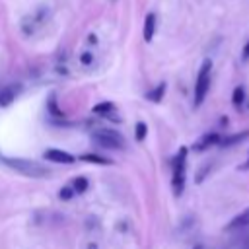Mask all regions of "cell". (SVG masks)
Instances as JSON below:
<instances>
[{
  "instance_id": "obj_12",
  "label": "cell",
  "mask_w": 249,
  "mask_h": 249,
  "mask_svg": "<svg viewBox=\"0 0 249 249\" xmlns=\"http://www.w3.org/2000/svg\"><path fill=\"white\" fill-rule=\"evenodd\" d=\"M156 33V14H146V19H144V41L150 43L152 37Z\"/></svg>"
},
{
  "instance_id": "obj_27",
  "label": "cell",
  "mask_w": 249,
  "mask_h": 249,
  "mask_svg": "<svg viewBox=\"0 0 249 249\" xmlns=\"http://www.w3.org/2000/svg\"><path fill=\"white\" fill-rule=\"evenodd\" d=\"M89 249H97V245L95 243H89Z\"/></svg>"
},
{
  "instance_id": "obj_17",
  "label": "cell",
  "mask_w": 249,
  "mask_h": 249,
  "mask_svg": "<svg viewBox=\"0 0 249 249\" xmlns=\"http://www.w3.org/2000/svg\"><path fill=\"white\" fill-rule=\"evenodd\" d=\"M146 136H148V124L144 121H138L134 126V138L138 142H142V140H146Z\"/></svg>"
},
{
  "instance_id": "obj_14",
  "label": "cell",
  "mask_w": 249,
  "mask_h": 249,
  "mask_svg": "<svg viewBox=\"0 0 249 249\" xmlns=\"http://www.w3.org/2000/svg\"><path fill=\"white\" fill-rule=\"evenodd\" d=\"M82 161H88V163H99V165H113V160L105 158V156H99V154H82L80 156Z\"/></svg>"
},
{
  "instance_id": "obj_18",
  "label": "cell",
  "mask_w": 249,
  "mask_h": 249,
  "mask_svg": "<svg viewBox=\"0 0 249 249\" xmlns=\"http://www.w3.org/2000/svg\"><path fill=\"white\" fill-rule=\"evenodd\" d=\"M47 109H49V113H51L53 117H62V111L58 109V105H56V97H54V95L49 97V101H47Z\"/></svg>"
},
{
  "instance_id": "obj_4",
  "label": "cell",
  "mask_w": 249,
  "mask_h": 249,
  "mask_svg": "<svg viewBox=\"0 0 249 249\" xmlns=\"http://www.w3.org/2000/svg\"><path fill=\"white\" fill-rule=\"evenodd\" d=\"M91 138L101 148H107V150H123L124 148V138L121 136V132H117L113 128H97V130H93Z\"/></svg>"
},
{
  "instance_id": "obj_5",
  "label": "cell",
  "mask_w": 249,
  "mask_h": 249,
  "mask_svg": "<svg viewBox=\"0 0 249 249\" xmlns=\"http://www.w3.org/2000/svg\"><path fill=\"white\" fill-rule=\"evenodd\" d=\"M47 14H49V10L45 8V6H41L37 12H33V14H29L23 21H21V29H23V33L25 35H31L43 21H45V18H47Z\"/></svg>"
},
{
  "instance_id": "obj_16",
  "label": "cell",
  "mask_w": 249,
  "mask_h": 249,
  "mask_svg": "<svg viewBox=\"0 0 249 249\" xmlns=\"http://www.w3.org/2000/svg\"><path fill=\"white\" fill-rule=\"evenodd\" d=\"M88 187H89V181H88V177H84V175H80V177H76V179L72 181V189H74V193H78V195L86 193Z\"/></svg>"
},
{
  "instance_id": "obj_26",
  "label": "cell",
  "mask_w": 249,
  "mask_h": 249,
  "mask_svg": "<svg viewBox=\"0 0 249 249\" xmlns=\"http://www.w3.org/2000/svg\"><path fill=\"white\" fill-rule=\"evenodd\" d=\"M193 249H204V245H200V243H198V245H195Z\"/></svg>"
},
{
  "instance_id": "obj_8",
  "label": "cell",
  "mask_w": 249,
  "mask_h": 249,
  "mask_svg": "<svg viewBox=\"0 0 249 249\" xmlns=\"http://www.w3.org/2000/svg\"><path fill=\"white\" fill-rule=\"evenodd\" d=\"M243 228H249V208H245L243 212L235 214L228 226H226V231H235V230H243Z\"/></svg>"
},
{
  "instance_id": "obj_13",
  "label": "cell",
  "mask_w": 249,
  "mask_h": 249,
  "mask_svg": "<svg viewBox=\"0 0 249 249\" xmlns=\"http://www.w3.org/2000/svg\"><path fill=\"white\" fill-rule=\"evenodd\" d=\"M165 89H167V84H165V82H160L154 89H150V91L146 93V99L152 101V103H160V101L163 99V95H165Z\"/></svg>"
},
{
  "instance_id": "obj_25",
  "label": "cell",
  "mask_w": 249,
  "mask_h": 249,
  "mask_svg": "<svg viewBox=\"0 0 249 249\" xmlns=\"http://www.w3.org/2000/svg\"><path fill=\"white\" fill-rule=\"evenodd\" d=\"M239 249H249V239H247V241H245V243H243Z\"/></svg>"
},
{
  "instance_id": "obj_23",
  "label": "cell",
  "mask_w": 249,
  "mask_h": 249,
  "mask_svg": "<svg viewBox=\"0 0 249 249\" xmlns=\"http://www.w3.org/2000/svg\"><path fill=\"white\" fill-rule=\"evenodd\" d=\"M220 126H228V117H222L220 119Z\"/></svg>"
},
{
  "instance_id": "obj_15",
  "label": "cell",
  "mask_w": 249,
  "mask_h": 249,
  "mask_svg": "<svg viewBox=\"0 0 249 249\" xmlns=\"http://www.w3.org/2000/svg\"><path fill=\"white\" fill-rule=\"evenodd\" d=\"M231 103H233L235 109H241V107H243V103H245V88H243V86H235V88H233Z\"/></svg>"
},
{
  "instance_id": "obj_24",
  "label": "cell",
  "mask_w": 249,
  "mask_h": 249,
  "mask_svg": "<svg viewBox=\"0 0 249 249\" xmlns=\"http://www.w3.org/2000/svg\"><path fill=\"white\" fill-rule=\"evenodd\" d=\"M239 169H243V171H245V169H249V154H247V161H245V163H243Z\"/></svg>"
},
{
  "instance_id": "obj_6",
  "label": "cell",
  "mask_w": 249,
  "mask_h": 249,
  "mask_svg": "<svg viewBox=\"0 0 249 249\" xmlns=\"http://www.w3.org/2000/svg\"><path fill=\"white\" fill-rule=\"evenodd\" d=\"M45 160L49 161H54V163H74L76 161V156L64 152V150H58V148H49L45 150Z\"/></svg>"
},
{
  "instance_id": "obj_2",
  "label": "cell",
  "mask_w": 249,
  "mask_h": 249,
  "mask_svg": "<svg viewBox=\"0 0 249 249\" xmlns=\"http://www.w3.org/2000/svg\"><path fill=\"white\" fill-rule=\"evenodd\" d=\"M173 175H171V187H173V195L181 196L185 191V169H187V146H181L179 152L175 154L173 161Z\"/></svg>"
},
{
  "instance_id": "obj_11",
  "label": "cell",
  "mask_w": 249,
  "mask_h": 249,
  "mask_svg": "<svg viewBox=\"0 0 249 249\" xmlns=\"http://www.w3.org/2000/svg\"><path fill=\"white\" fill-rule=\"evenodd\" d=\"M18 89H19L18 86H4V88H0V107L12 105V101L18 95Z\"/></svg>"
},
{
  "instance_id": "obj_20",
  "label": "cell",
  "mask_w": 249,
  "mask_h": 249,
  "mask_svg": "<svg viewBox=\"0 0 249 249\" xmlns=\"http://www.w3.org/2000/svg\"><path fill=\"white\" fill-rule=\"evenodd\" d=\"M72 196H74V189H72V187H62V189L58 191V198L64 200V202L70 200Z\"/></svg>"
},
{
  "instance_id": "obj_9",
  "label": "cell",
  "mask_w": 249,
  "mask_h": 249,
  "mask_svg": "<svg viewBox=\"0 0 249 249\" xmlns=\"http://www.w3.org/2000/svg\"><path fill=\"white\" fill-rule=\"evenodd\" d=\"M91 111H93L95 115H101V117H107V119L119 121V117H115L117 107H115V103H113V101H101V103L93 105V109H91Z\"/></svg>"
},
{
  "instance_id": "obj_1",
  "label": "cell",
  "mask_w": 249,
  "mask_h": 249,
  "mask_svg": "<svg viewBox=\"0 0 249 249\" xmlns=\"http://www.w3.org/2000/svg\"><path fill=\"white\" fill-rule=\"evenodd\" d=\"M2 161H4L10 169H14V171H18V173H21V175H27V177H47V175H49V169H47L45 165H41L39 161H33V160L2 158Z\"/></svg>"
},
{
  "instance_id": "obj_3",
  "label": "cell",
  "mask_w": 249,
  "mask_h": 249,
  "mask_svg": "<svg viewBox=\"0 0 249 249\" xmlns=\"http://www.w3.org/2000/svg\"><path fill=\"white\" fill-rule=\"evenodd\" d=\"M210 72H212V60L204 58L198 68L196 82H195V107H200L202 101L206 99V93L210 89Z\"/></svg>"
},
{
  "instance_id": "obj_19",
  "label": "cell",
  "mask_w": 249,
  "mask_h": 249,
  "mask_svg": "<svg viewBox=\"0 0 249 249\" xmlns=\"http://www.w3.org/2000/svg\"><path fill=\"white\" fill-rule=\"evenodd\" d=\"M210 169H212V163H204V165L198 169V173L195 175V183H196V185H200V183L204 181V177L210 173Z\"/></svg>"
},
{
  "instance_id": "obj_21",
  "label": "cell",
  "mask_w": 249,
  "mask_h": 249,
  "mask_svg": "<svg viewBox=\"0 0 249 249\" xmlns=\"http://www.w3.org/2000/svg\"><path fill=\"white\" fill-rule=\"evenodd\" d=\"M80 62H82L84 66H89V64L93 62V54H91V53H82V54H80Z\"/></svg>"
},
{
  "instance_id": "obj_10",
  "label": "cell",
  "mask_w": 249,
  "mask_h": 249,
  "mask_svg": "<svg viewBox=\"0 0 249 249\" xmlns=\"http://www.w3.org/2000/svg\"><path fill=\"white\" fill-rule=\"evenodd\" d=\"M247 138H249V130H241V132L230 134V136H226V138H220L218 146L230 148V146H235V144H239V142H243V140H247Z\"/></svg>"
},
{
  "instance_id": "obj_7",
  "label": "cell",
  "mask_w": 249,
  "mask_h": 249,
  "mask_svg": "<svg viewBox=\"0 0 249 249\" xmlns=\"http://www.w3.org/2000/svg\"><path fill=\"white\" fill-rule=\"evenodd\" d=\"M220 134L218 132H206V134H202L195 144H193V150L195 152H204V150H208L210 146H218V142H220Z\"/></svg>"
},
{
  "instance_id": "obj_22",
  "label": "cell",
  "mask_w": 249,
  "mask_h": 249,
  "mask_svg": "<svg viewBox=\"0 0 249 249\" xmlns=\"http://www.w3.org/2000/svg\"><path fill=\"white\" fill-rule=\"evenodd\" d=\"M241 60L243 62H247L249 60V41L243 45V49H241Z\"/></svg>"
}]
</instances>
